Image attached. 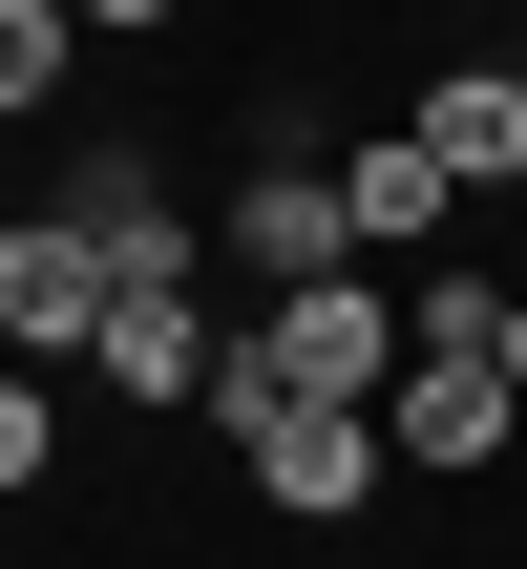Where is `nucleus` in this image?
<instances>
[{"label": "nucleus", "instance_id": "1", "mask_svg": "<svg viewBox=\"0 0 527 569\" xmlns=\"http://www.w3.org/2000/svg\"><path fill=\"white\" fill-rule=\"evenodd\" d=\"M380 380H401V296H380V274H317V296H275V317L232 338L211 422H275V401H380Z\"/></svg>", "mask_w": 527, "mask_h": 569}, {"label": "nucleus", "instance_id": "2", "mask_svg": "<svg viewBox=\"0 0 527 569\" xmlns=\"http://www.w3.org/2000/svg\"><path fill=\"white\" fill-rule=\"evenodd\" d=\"M232 465H253V507H296V528H359V507L401 486L380 401H275V422H232Z\"/></svg>", "mask_w": 527, "mask_h": 569}, {"label": "nucleus", "instance_id": "3", "mask_svg": "<svg viewBox=\"0 0 527 569\" xmlns=\"http://www.w3.org/2000/svg\"><path fill=\"white\" fill-rule=\"evenodd\" d=\"M106 296H127V274H106V232H84V211H21V232H0V359H21V380H42V359H84V338H106Z\"/></svg>", "mask_w": 527, "mask_h": 569}, {"label": "nucleus", "instance_id": "4", "mask_svg": "<svg viewBox=\"0 0 527 569\" xmlns=\"http://www.w3.org/2000/svg\"><path fill=\"white\" fill-rule=\"evenodd\" d=\"M84 380L169 422V401H211V380H232V338L190 317V274H127V296H106V338H84Z\"/></svg>", "mask_w": 527, "mask_h": 569}, {"label": "nucleus", "instance_id": "5", "mask_svg": "<svg viewBox=\"0 0 527 569\" xmlns=\"http://www.w3.org/2000/svg\"><path fill=\"white\" fill-rule=\"evenodd\" d=\"M380 443H401V465H444V486H465V465H507V359H401V380H380Z\"/></svg>", "mask_w": 527, "mask_h": 569}, {"label": "nucleus", "instance_id": "6", "mask_svg": "<svg viewBox=\"0 0 527 569\" xmlns=\"http://www.w3.org/2000/svg\"><path fill=\"white\" fill-rule=\"evenodd\" d=\"M338 211H359V253H444V211H465V169H444L422 127H380V148H338Z\"/></svg>", "mask_w": 527, "mask_h": 569}, {"label": "nucleus", "instance_id": "7", "mask_svg": "<svg viewBox=\"0 0 527 569\" xmlns=\"http://www.w3.org/2000/svg\"><path fill=\"white\" fill-rule=\"evenodd\" d=\"M232 253H253L275 296H317V274H359V211H338L317 169H253V190H232Z\"/></svg>", "mask_w": 527, "mask_h": 569}, {"label": "nucleus", "instance_id": "8", "mask_svg": "<svg viewBox=\"0 0 527 569\" xmlns=\"http://www.w3.org/2000/svg\"><path fill=\"white\" fill-rule=\"evenodd\" d=\"M401 127H422V148H444L465 190H527V63H444V84H422Z\"/></svg>", "mask_w": 527, "mask_h": 569}, {"label": "nucleus", "instance_id": "9", "mask_svg": "<svg viewBox=\"0 0 527 569\" xmlns=\"http://www.w3.org/2000/svg\"><path fill=\"white\" fill-rule=\"evenodd\" d=\"M63 211L106 232V274H190V232H169V190H148V148H84V169H63Z\"/></svg>", "mask_w": 527, "mask_h": 569}, {"label": "nucleus", "instance_id": "10", "mask_svg": "<svg viewBox=\"0 0 527 569\" xmlns=\"http://www.w3.org/2000/svg\"><path fill=\"white\" fill-rule=\"evenodd\" d=\"M63 63H84V21H63V0H0V127H42Z\"/></svg>", "mask_w": 527, "mask_h": 569}, {"label": "nucleus", "instance_id": "11", "mask_svg": "<svg viewBox=\"0 0 527 569\" xmlns=\"http://www.w3.org/2000/svg\"><path fill=\"white\" fill-rule=\"evenodd\" d=\"M42 465H63V401H42V380H21V359H0V507H21V486H42Z\"/></svg>", "mask_w": 527, "mask_h": 569}, {"label": "nucleus", "instance_id": "12", "mask_svg": "<svg viewBox=\"0 0 527 569\" xmlns=\"http://www.w3.org/2000/svg\"><path fill=\"white\" fill-rule=\"evenodd\" d=\"M63 21H84V42H169V0H63Z\"/></svg>", "mask_w": 527, "mask_h": 569}, {"label": "nucleus", "instance_id": "13", "mask_svg": "<svg viewBox=\"0 0 527 569\" xmlns=\"http://www.w3.org/2000/svg\"><path fill=\"white\" fill-rule=\"evenodd\" d=\"M486 359H507V401H527V296H507V338H486Z\"/></svg>", "mask_w": 527, "mask_h": 569}]
</instances>
